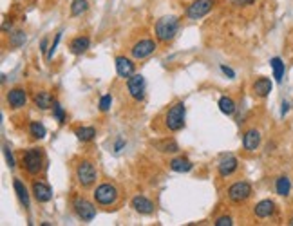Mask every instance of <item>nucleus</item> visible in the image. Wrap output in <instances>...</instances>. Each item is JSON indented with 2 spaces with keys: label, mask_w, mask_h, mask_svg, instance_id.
Returning <instances> with one entry per match:
<instances>
[{
  "label": "nucleus",
  "mask_w": 293,
  "mask_h": 226,
  "mask_svg": "<svg viewBox=\"0 0 293 226\" xmlns=\"http://www.w3.org/2000/svg\"><path fill=\"white\" fill-rule=\"evenodd\" d=\"M178 31H180V18L172 17V15L159 18L154 27L156 38L159 42H170L174 36L178 35Z\"/></svg>",
  "instance_id": "obj_1"
},
{
  "label": "nucleus",
  "mask_w": 293,
  "mask_h": 226,
  "mask_svg": "<svg viewBox=\"0 0 293 226\" xmlns=\"http://www.w3.org/2000/svg\"><path fill=\"white\" fill-rule=\"evenodd\" d=\"M185 116H186V109L183 101H176L172 107L167 111V116H165V125L170 132H178L185 127Z\"/></svg>",
  "instance_id": "obj_2"
},
{
  "label": "nucleus",
  "mask_w": 293,
  "mask_h": 226,
  "mask_svg": "<svg viewBox=\"0 0 293 226\" xmlns=\"http://www.w3.org/2000/svg\"><path fill=\"white\" fill-rule=\"evenodd\" d=\"M74 174H76V181L82 188H90V186L96 183V178H98L94 163L89 159L80 161L76 165V172Z\"/></svg>",
  "instance_id": "obj_3"
},
{
  "label": "nucleus",
  "mask_w": 293,
  "mask_h": 226,
  "mask_svg": "<svg viewBox=\"0 0 293 226\" xmlns=\"http://www.w3.org/2000/svg\"><path fill=\"white\" fill-rule=\"evenodd\" d=\"M94 201L102 206H113L118 203V197H120V192L114 186L113 183H102L96 186L94 190Z\"/></svg>",
  "instance_id": "obj_4"
},
{
  "label": "nucleus",
  "mask_w": 293,
  "mask_h": 226,
  "mask_svg": "<svg viewBox=\"0 0 293 226\" xmlns=\"http://www.w3.org/2000/svg\"><path fill=\"white\" fill-rule=\"evenodd\" d=\"M24 168L31 176H38L44 168L42 149H29L24 152Z\"/></svg>",
  "instance_id": "obj_5"
},
{
  "label": "nucleus",
  "mask_w": 293,
  "mask_h": 226,
  "mask_svg": "<svg viewBox=\"0 0 293 226\" xmlns=\"http://www.w3.org/2000/svg\"><path fill=\"white\" fill-rule=\"evenodd\" d=\"M228 199L232 203H245L246 199H250L253 190H251V184L248 181H237V183H233L230 188H228Z\"/></svg>",
  "instance_id": "obj_6"
},
{
  "label": "nucleus",
  "mask_w": 293,
  "mask_h": 226,
  "mask_svg": "<svg viewBox=\"0 0 293 226\" xmlns=\"http://www.w3.org/2000/svg\"><path fill=\"white\" fill-rule=\"evenodd\" d=\"M216 6V0H194L190 6L186 7V17L190 20H199L206 17Z\"/></svg>",
  "instance_id": "obj_7"
},
{
  "label": "nucleus",
  "mask_w": 293,
  "mask_h": 226,
  "mask_svg": "<svg viewBox=\"0 0 293 226\" xmlns=\"http://www.w3.org/2000/svg\"><path fill=\"white\" fill-rule=\"evenodd\" d=\"M72 208L84 223H90L96 217V206L90 201H87L85 197H76L72 201Z\"/></svg>",
  "instance_id": "obj_8"
},
{
  "label": "nucleus",
  "mask_w": 293,
  "mask_h": 226,
  "mask_svg": "<svg viewBox=\"0 0 293 226\" xmlns=\"http://www.w3.org/2000/svg\"><path fill=\"white\" fill-rule=\"evenodd\" d=\"M145 87H147L145 85V78L141 74H132L131 78H127V90L136 101H143Z\"/></svg>",
  "instance_id": "obj_9"
},
{
  "label": "nucleus",
  "mask_w": 293,
  "mask_h": 226,
  "mask_svg": "<svg viewBox=\"0 0 293 226\" xmlns=\"http://www.w3.org/2000/svg\"><path fill=\"white\" fill-rule=\"evenodd\" d=\"M156 47H158V45H156L154 40H150V38H143V40H139V42H136L134 45H132L131 54H132V58H136V60L149 58L150 54H154Z\"/></svg>",
  "instance_id": "obj_10"
},
{
  "label": "nucleus",
  "mask_w": 293,
  "mask_h": 226,
  "mask_svg": "<svg viewBox=\"0 0 293 226\" xmlns=\"http://www.w3.org/2000/svg\"><path fill=\"white\" fill-rule=\"evenodd\" d=\"M6 100L9 107L18 111V109L25 107V103H27V92H25L22 87H15V89H11L6 94Z\"/></svg>",
  "instance_id": "obj_11"
},
{
  "label": "nucleus",
  "mask_w": 293,
  "mask_h": 226,
  "mask_svg": "<svg viewBox=\"0 0 293 226\" xmlns=\"http://www.w3.org/2000/svg\"><path fill=\"white\" fill-rule=\"evenodd\" d=\"M237 168H239V161H237V158L232 154H228V156H223L221 158L219 165H217V172H219L221 178H228V176H232Z\"/></svg>",
  "instance_id": "obj_12"
},
{
  "label": "nucleus",
  "mask_w": 293,
  "mask_h": 226,
  "mask_svg": "<svg viewBox=\"0 0 293 226\" xmlns=\"http://www.w3.org/2000/svg\"><path fill=\"white\" fill-rule=\"evenodd\" d=\"M31 190H33V196L38 203H49L53 199V190H51V186L47 183H44V181H35L33 186H31Z\"/></svg>",
  "instance_id": "obj_13"
},
{
  "label": "nucleus",
  "mask_w": 293,
  "mask_h": 226,
  "mask_svg": "<svg viewBox=\"0 0 293 226\" xmlns=\"http://www.w3.org/2000/svg\"><path fill=\"white\" fill-rule=\"evenodd\" d=\"M116 72L120 78H131L134 74V62L127 56H116Z\"/></svg>",
  "instance_id": "obj_14"
},
{
  "label": "nucleus",
  "mask_w": 293,
  "mask_h": 226,
  "mask_svg": "<svg viewBox=\"0 0 293 226\" xmlns=\"http://www.w3.org/2000/svg\"><path fill=\"white\" fill-rule=\"evenodd\" d=\"M132 208L136 210L138 214H143V215H150L154 212V203L150 201L149 197L145 196H136L132 197Z\"/></svg>",
  "instance_id": "obj_15"
},
{
  "label": "nucleus",
  "mask_w": 293,
  "mask_h": 226,
  "mask_svg": "<svg viewBox=\"0 0 293 226\" xmlns=\"http://www.w3.org/2000/svg\"><path fill=\"white\" fill-rule=\"evenodd\" d=\"M259 145H261V132L257 129L246 131L245 136H243V147H245V150L253 152V150L259 149Z\"/></svg>",
  "instance_id": "obj_16"
},
{
  "label": "nucleus",
  "mask_w": 293,
  "mask_h": 226,
  "mask_svg": "<svg viewBox=\"0 0 293 226\" xmlns=\"http://www.w3.org/2000/svg\"><path fill=\"white\" fill-rule=\"evenodd\" d=\"M273 212H275V203L271 201V199L259 201L257 204H255V208H253V214H255V217H259V219H266L270 215H273Z\"/></svg>",
  "instance_id": "obj_17"
},
{
  "label": "nucleus",
  "mask_w": 293,
  "mask_h": 226,
  "mask_svg": "<svg viewBox=\"0 0 293 226\" xmlns=\"http://www.w3.org/2000/svg\"><path fill=\"white\" fill-rule=\"evenodd\" d=\"M271 87H273L271 80L263 76V78H257V80L253 82V85H251V90H253V94L259 96V98H266V96L271 92Z\"/></svg>",
  "instance_id": "obj_18"
},
{
  "label": "nucleus",
  "mask_w": 293,
  "mask_h": 226,
  "mask_svg": "<svg viewBox=\"0 0 293 226\" xmlns=\"http://www.w3.org/2000/svg\"><path fill=\"white\" fill-rule=\"evenodd\" d=\"M33 101H35L36 107L42 109V111H47V109H51L54 105L53 96H51V92H47V90H40V92H36L35 98H33Z\"/></svg>",
  "instance_id": "obj_19"
},
{
  "label": "nucleus",
  "mask_w": 293,
  "mask_h": 226,
  "mask_svg": "<svg viewBox=\"0 0 293 226\" xmlns=\"http://www.w3.org/2000/svg\"><path fill=\"white\" fill-rule=\"evenodd\" d=\"M90 45V40L87 36H76L71 44H69V49H71L72 54H84Z\"/></svg>",
  "instance_id": "obj_20"
},
{
  "label": "nucleus",
  "mask_w": 293,
  "mask_h": 226,
  "mask_svg": "<svg viewBox=\"0 0 293 226\" xmlns=\"http://www.w3.org/2000/svg\"><path fill=\"white\" fill-rule=\"evenodd\" d=\"M13 186H15V192H17L18 199H20V203L24 204L25 208H29V192H27V188H25V184L20 181V179H15L13 181Z\"/></svg>",
  "instance_id": "obj_21"
},
{
  "label": "nucleus",
  "mask_w": 293,
  "mask_h": 226,
  "mask_svg": "<svg viewBox=\"0 0 293 226\" xmlns=\"http://www.w3.org/2000/svg\"><path fill=\"white\" fill-rule=\"evenodd\" d=\"M192 167H194L192 161L186 159V158H176V159L170 161V168H172L174 172H180V174L190 172Z\"/></svg>",
  "instance_id": "obj_22"
},
{
  "label": "nucleus",
  "mask_w": 293,
  "mask_h": 226,
  "mask_svg": "<svg viewBox=\"0 0 293 226\" xmlns=\"http://www.w3.org/2000/svg\"><path fill=\"white\" fill-rule=\"evenodd\" d=\"M270 66H271V71H273V78H275V82H277V84H281L282 78H284V71H286L284 62H282L279 56H275V58H271Z\"/></svg>",
  "instance_id": "obj_23"
},
{
  "label": "nucleus",
  "mask_w": 293,
  "mask_h": 226,
  "mask_svg": "<svg viewBox=\"0 0 293 226\" xmlns=\"http://www.w3.org/2000/svg\"><path fill=\"white\" fill-rule=\"evenodd\" d=\"M217 105H219V111L223 114H226V116H232L235 113V101L230 96H221L219 101H217Z\"/></svg>",
  "instance_id": "obj_24"
},
{
  "label": "nucleus",
  "mask_w": 293,
  "mask_h": 226,
  "mask_svg": "<svg viewBox=\"0 0 293 226\" xmlns=\"http://www.w3.org/2000/svg\"><path fill=\"white\" fill-rule=\"evenodd\" d=\"M275 190H277V194H279V196H282V197L290 196V190H292V181H290L286 176H281V178H277Z\"/></svg>",
  "instance_id": "obj_25"
},
{
  "label": "nucleus",
  "mask_w": 293,
  "mask_h": 226,
  "mask_svg": "<svg viewBox=\"0 0 293 226\" xmlns=\"http://www.w3.org/2000/svg\"><path fill=\"white\" fill-rule=\"evenodd\" d=\"M76 137L80 139L82 143H87V141H92L96 136V129L94 127H80V129H76Z\"/></svg>",
  "instance_id": "obj_26"
},
{
  "label": "nucleus",
  "mask_w": 293,
  "mask_h": 226,
  "mask_svg": "<svg viewBox=\"0 0 293 226\" xmlns=\"http://www.w3.org/2000/svg\"><path fill=\"white\" fill-rule=\"evenodd\" d=\"M29 134L35 137V139H44L45 134H47V131H45V127H44L42 121H31L29 123Z\"/></svg>",
  "instance_id": "obj_27"
},
{
  "label": "nucleus",
  "mask_w": 293,
  "mask_h": 226,
  "mask_svg": "<svg viewBox=\"0 0 293 226\" xmlns=\"http://www.w3.org/2000/svg\"><path fill=\"white\" fill-rule=\"evenodd\" d=\"M87 9H89V2H87V0H72V4H71L72 17H82Z\"/></svg>",
  "instance_id": "obj_28"
},
{
  "label": "nucleus",
  "mask_w": 293,
  "mask_h": 226,
  "mask_svg": "<svg viewBox=\"0 0 293 226\" xmlns=\"http://www.w3.org/2000/svg\"><path fill=\"white\" fill-rule=\"evenodd\" d=\"M158 149L161 150V152H170V154H174V152L180 150V147H178V143L174 141V139H165V141L158 143Z\"/></svg>",
  "instance_id": "obj_29"
},
{
  "label": "nucleus",
  "mask_w": 293,
  "mask_h": 226,
  "mask_svg": "<svg viewBox=\"0 0 293 226\" xmlns=\"http://www.w3.org/2000/svg\"><path fill=\"white\" fill-rule=\"evenodd\" d=\"M53 116L60 125L66 123V111H64V107H62L58 101H54V105H53Z\"/></svg>",
  "instance_id": "obj_30"
},
{
  "label": "nucleus",
  "mask_w": 293,
  "mask_h": 226,
  "mask_svg": "<svg viewBox=\"0 0 293 226\" xmlns=\"http://www.w3.org/2000/svg\"><path fill=\"white\" fill-rule=\"evenodd\" d=\"M24 42H25V33H22V31L13 33L11 38H9V44H11L13 47H20V45H22Z\"/></svg>",
  "instance_id": "obj_31"
},
{
  "label": "nucleus",
  "mask_w": 293,
  "mask_h": 226,
  "mask_svg": "<svg viewBox=\"0 0 293 226\" xmlns=\"http://www.w3.org/2000/svg\"><path fill=\"white\" fill-rule=\"evenodd\" d=\"M111 105H113V96L103 94L102 100H100V111H102V113H107L109 109H111Z\"/></svg>",
  "instance_id": "obj_32"
},
{
  "label": "nucleus",
  "mask_w": 293,
  "mask_h": 226,
  "mask_svg": "<svg viewBox=\"0 0 293 226\" xmlns=\"http://www.w3.org/2000/svg\"><path fill=\"white\" fill-rule=\"evenodd\" d=\"M60 40H62V31L60 33H56V36H54V42L51 44V47H49V51H47V60H53V54H54V51H56V47H58Z\"/></svg>",
  "instance_id": "obj_33"
},
{
  "label": "nucleus",
  "mask_w": 293,
  "mask_h": 226,
  "mask_svg": "<svg viewBox=\"0 0 293 226\" xmlns=\"http://www.w3.org/2000/svg\"><path fill=\"white\" fill-rule=\"evenodd\" d=\"M214 225H216V226H232L233 221H232V217H230V215H221V217H217Z\"/></svg>",
  "instance_id": "obj_34"
},
{
  "label": "nucleus",
  "mask_w": 293,
  "mask_h": 226,
  "mask_svg": "<svg viewBox=\"0 0 293 226\" xmlns=\"http://www.w3.org/2000/svg\"><path fill=\"white\" fill-rule=\"evenodd\" d=\"M4 154H6L7 167H9V168H15V158H13V154H11V149H9V147H7V145H4Z\"/></svg>",
  "instance_id": "obj_35"
},
{
  "label": "nucleus",
  "mask_w": 293,
  "mask_h": 226,
  "mask_svg": "<svg viewBox=\"0 0 293 226\" xmlns=\"http://www.w3.org/2000/svg\"><path fill=\"white\" fill-rule=\"evenodd\" d=\"M123 147H125V139H123V137H118L116 143H114V154H120Z\"/></svg>",
  "instance_id": "obj_36"
},
{
  "label": "nucleus",
  "mask_w": 293,
  "mask_h": 226,
  "mask_svg": "<svg viewBox=\"0 0 293 226\" xmlns=\"http://www.w3.org/2000/svg\"><path fill=\"white\" fill-rule=\"evenodd\" d=\"M221 71H223V74H226L230 80H233V78H235V72H233L228 66H221Z\"/></svg>",
  "instance_id": "obj_37"
},
{
  "label": "nucleus",
  "mask_w": 293,
  "mask_h": 226,
  "mask_svg": "<svg viewBox=\"0 0 293 226\" xmlns=\"http://www.w3.org/2000/svg\"><path fill=\"white\" fill-rule=\"evenodd\" d=\"M233 6H250L253 4V0H232Z\"/></svg>",
  "instance_id": "obj_38"
},
{
  "label": "nucleus",
  "mask_w": 293,
  "mask_h": 226,
  "mask_svg": "<svg viewBox=\"0 0 293 226\" xmlns=\"http://www.w3.org/2000/svg\"><path fill=\"white\" fill-rule=\"evenodd\" d=\"M47 42H49L47 38H44L42 44H40V47H42V49H40V51H42V53H47V51H49V49H47Z\"/></svg>",
  "instance_id": "obj_39"
},
{
  "label": "nucleus",
  "mask_w": 293,
  "mask_h": 226,
  "mask_svg": "<svg viewBox=\"0 0 293 226\" xmlns=\"http://www.w3.org/2000/svg\"><path fill=\"white\" fill-rule=\"evenodd\" d=\"M288 111H290V103H288V101H284V103H282V116H284Z\"/></svg>",
  "instance_id": "obj_40"
},
{
  "label": "nucleus",
  "mask_w": 293,
  "mask_h": 226,
  "mask_svg": "<svg viewBox=\"0 0 293 226\" xmlns=\"http://www.w3.org/2000/svg\"><path fill=\"white\" fill-rule=\"evenodd\" d=\"M290 225H292V226H293V217H292V219H290Z\"/></svg>",
  "instance_id": "obj_41"
}]
</instances>
